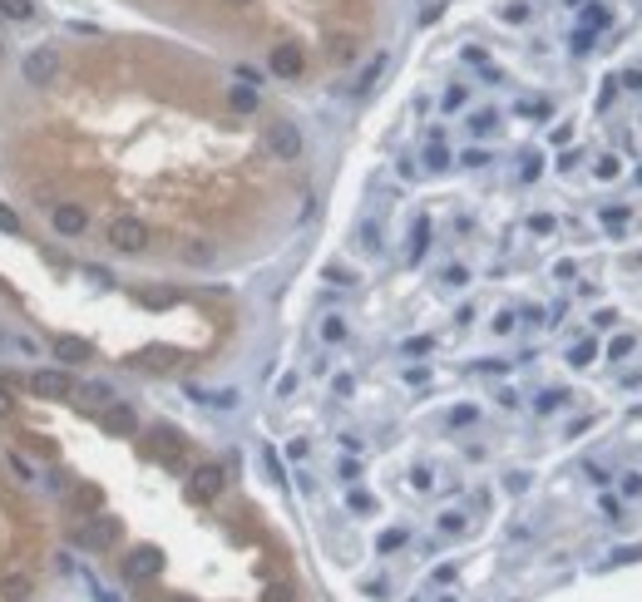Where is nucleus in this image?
Segmentation results:
<instances>
[{"label":"nucleus","instance_id":"f257e3e1","mask_svg":"<svg viewBox=\"0 0 642 602\" xmlns=\"http://www.w3.org/2000/svg\"><path fill=\"white\" fill-rule=\"evenodd\" d=\"M104 242H109L114 252H124V257H139L144 247H149V227L139 223V218H114L109 227H104Z\"/></svg>","mask_w":642,"mask_h":602},{"label":"nucleus","instance_id":"f03ea898","mask_svg":"<svg viewBox=\"0 0 642 602\" xmlns=\"http://www.w3.org/2000/svg\"><path fill=\"white\" fill-rule=\"evenodd\" d=\"M267 158H277V163H297L302 158V129L292 119L267 124Z\"/></svg>","mask_w":642,"mask_h":602},{"label":"nucleus","instance_id":"7ed1b4c3","mask_svg":"<svg viewBox=\"0 0 642 602\" xmlns=\"http://www.w3.org/2000/svg\"><path fill=\"white\" fill-rule=\"evenodd\" d=\"M119 538H124V523L114 519V514H94V519L79 528V548H89V553H109Z\"/></svg>","mask_w":642,"mask_h":602},{"label":"nucleus","instance_id":"20e7f679","mask_svg":"<svg viewBox=\"0 0 642 602\" xmlns=\"http://www.w3.org/2000/svg\"><path fill=\"white\" fill-rule=\"evenodd\" d=\"M119 573H124V583H149V578L163 573V553L154 543H139L134 553H124Z\"/></svg>","mask_w":642,"mask_h":602},{"label":"nucleus","instance_id":"39448f33","mask_svg":"<svg viewBox=\"0 0 642 602\" xmlns=\"http://www.w3.org/2000/svg\"><path fill=\"white\" fill-rule=\"evenodd\" d=\"M223 489H228L223 464H198V469L188 474V499H193V504H213Z\"/></svg>","mask_w":642,"mask_h":602},{"label":"nucleus","instance_id":"423d86ee","mask_svg":"<svg viewBox=\"0 0 642 602\" xmlns=\"http://www.w3.org/2000/svg\"><path fill=\"white\" fill-rule=\"evenodd\" d=\"M70 390H75V380H70V371H60V366H45V371L30 375V395H40V400H65Z\"/></svg>","mask_w":642,"mask_h":602},{"label":"nucleus","instance_id":"0eeeda50","mask_svg":"<svg viewBox=\"0 0 642 602\" xmlns=\"http://www.w3.org/2000/svg\"><path fill=\"white\" fill-rule=\"evenodd\" d=\"M267 65H272V75H277V79H302V69H307V55H302L292 40H282V45H272Z\"/></svg>","mask_w":642,"mask_h":602},{"label":"nucleus","instance_id":"6e6552de","mask_svg":"<svg viewBox=\"0 0 642 602\" xmlns=\"http://www.w3.org/2000/svg\"><path fill=\"white\" fill-rule=\"evenodd\" d=\"M50 227H55L60 237H79V232H89V213H84L79 203H55L50 208Z\"/></svg>","mask_w":642,"mask_h":602},{"label":"nucleus","instance_id":"1a4fd4ad","mask_svg":"<svg viewBox=\"0 0 642 602\" xmlns=\"http://www.w3.org/2000/svg\"><path fill=\"white\" fill-rule=\"evenodd\" d=\"M55 75H60V55H55V50H30V55H25V79L35 84V89L55 84Z\"/></svg>","mask_w":642,"mask_h":602},{"label":"nucleus","instance_id":"9d476101","mask_svg":"<svg viewBox=\"0 0 642 602\" xmlns=\"http://www.w3.org/2000/svg\"><path fill=\"white\" fill-rule=\"evenodd\" d=\"M129 366H134V371H149V375H163V371H173V366H178V351H168V346H149V351L129 356Z\"/></svg>","mask_w":642,"mask_h":602},{"label":"nucleus","instance_id":"9b49d317","mask_svg":"<svg viewBox=\"0 0 642 602\" xmlns=\"http://www.w3.org/2000/svg\"><path fill=\"white\" fill-rule=\"evenodd\" d=\"M55 356L65 366H84V361H94V346L84 341V336H70V331H60L55 336Z\"/></svg>","mask_w":642,"mask_h":602},{"label":"nucleus","instance_id":"f8f14e48","mask_svg":"<svg viewBox=\"0 0 642 602\" xmlns=\"http://www.w3.org/2000/svg\"><path fill=\"white\" fill-rule=\"evenodd\" d=\"M99 425L109 430V435H134V430H139V415H134L129 405H119V400H114L109 410H99Z\"/></svg>","mask_w":642,"mask_h":602},{"label":"nucleus","instance_id":"ddd939ff","mask_svg":"<svg viewBox=\"0 0 642 602\" xmlns=\"http://www.w3.org/2000/svg\"><path fill=\"white\" fill-rule=\"evenodd\" d=\"M178 257H183L188 267H213V262H218V247H213L208 237H188L183 247H178Z\"/></svg>","mask_w":642,"mask_h":602},{"label":"nucleus","instance_id":"4468645a","mask_svg":"<svg viewBox=\"0 0 642 602\" xmlns=\"http://www.w3.org/2000/svg\"><path fill=\"white\" fill-rule=\"evenodd\" d=\"M0 602H30V573H5L0 578Z\"/></svg>","mask_w":642,"mask_h":602},{"label":"nucleus","instance_id":"2eb2a0df","mask_svg":"<svg viewBox=\"0 0 642 602\" xmlns=\"http://www.w3.org/2000/svg\"><path fill=\"white\" fill-rule=\"evenodd\" d=\"M154 454H159V459H178V454H183V440H178V430H168V425L154 430Z\"/></svg>","mask_w":642,"mask_h":602},{"label":"nucleus","instance_id":"dca6fc26","mask_svg":"<svg viewBox=\"0 0 642 602\" xmlns=\"http://www.w3.org/2000/svg\"><path fill=\"white\" fill-rule=\"evenodd\" d=\"M79 395L89 400L94 410H109V405H114V385H109V380H89V385H84Z\"/></svg>","mask_w":642,"mask_h":602},{"label":"nucleus","instance_id":"f3484780","mask_svg":"<svg viewBox=\"0 0 642 602\" xmlns=\"http://www.w3.org/2000/svg\"><path fill=\"white\" fill-rule=\"evenodd\" d=\"M593 361H598V346L588 341V336L568 346V366H573V371H583V366H593Z\"/></svg>","mask_w":642,"mask_h":602},{"label":"nucleus","instance_id":"a211bd4d","mask_svg":"<svg viewBox=\"0 0 642 602\" xmlns=\"http://www.w3.org/2000/svg\"><path fill=\"white\" fill-rule=\"evenodd\" d=\"M228 104H233L237 114H257V89H252V84H237V89H228Z\"/></svg>","mask_w":642,"mask_h":602},{"label":"nucleus","instance_id":"6ab92c4d","mask_svg":"<svg viewBox=\"0 0 642 602\" xmlns=\"http://www.w3.org/2000/svg\"><path fill=\"white\" fill-rule=\"evenodd\" d=\"M603 227L613 232V237H623V232L633 227V213H628V208H603Z\"/></svg>","mask_w":642,"mask_h":602},{"label":"nucleus","instance_id":"aec40b11","mask_svg":"<svg viewBox=\"0 0 642 602\" xmlns=\"http://www.w3.org/2000/svg\"><path fill=\"white\" fill-rule=\"evenodd\" d=\"M637 351V336H613V341H608V361H628V356Z\"/></svg>","mask_w":642,"mask_h":602},{"label":"nucleus","instance_id":"412c9836","mask_svg":"<svg viewBox=\"0 0 642 602\" xmlns=\"http://www.w3.org/2000/svg\"><path fill=\"white\" fill-rule=\"evenodd\" d=\"M618 173H623V163H618L613 153H598V158H593V178H603V183H613Z\"/></svg>","mask_w":642,"mask_h":602},{"label":"nucleus","instance_id":"4be33fe9","mask_svg":"<svg viewBox=\"0 0 642 602\" xmlns=\"http://www.w3.org/2000/svg\"><path fill=\"white\" fill-rule=\"evenodd\" d=\"M0 15L5 20H30L35 15V0H0Z\"/></svg>","mask_w":642,"mask_h":602},{"label":"nucleus","instance_id":"5701e85b","mask_svg":"<svg viewBox=\"0 0 642 602\" xmlns=\"http://www.w3.org/2000/svg\"><path fill=\"white\" fill-rule=\"evenodd\" d=\"M381 69H386V55H376V60H371V65H366V69H361V79H356V94H366V89H371V84H376V79H381Z\"/></svg>","mask_w":642,"mask_h":602},{"label":"nucleus","instance_id":"b1692460","mask_svg":"<svg viewBox=\"0 0 642 602\" xmlns=\"http://www.w3.org/2000/svg\"><path fill=\"white\" fill-rule=\"evenodd\" d=\"M0 232H5V237H20V232H25L20 213H15V208H5V203H0Z\"/></svg>","mask_w":642,"mask_h":602},{"label":"nucleus","instance_id":"393cba45","mask_svg":"<svg viewBox=\"0 0 642 602\" xmlns=\"http://www.w3.org/2000/svg\"><path fill=\"white\" fill-rule=\"evenodd\" d=\"M321 341H346V321H341V316H326V321H321Z\"/></svg>","mask_w":642,"mask_h":602},{"label":"nucleus","instance_id":"a878e982","mask_svg":"<svg viewBox=\"0 0 642 602\" xmlns=\"http://www.w3.org/2000/svg\"><path fill=\"white\" fill-rule=\"evenodd\" d=\"M405 528H386V533H381V543H376V548H381V553H395V548H405Z\"/></svg>","mask_w":642,"mask_h":602},{"label":"nucleus","instance_id":"bb28decb","mask_svg":"<svg viewBox=\"0 0 642 602\" xmlns=\"http://www.w3.org/2000/svg\"><path fill=\"white\" fill-rule=\"evenodd\" d=\"M425 168H430V173H445V168H450V153L440 149V144H430V149H425Z\"/></svg>","mask_w":642,"mask_h":602},{"label":"nucleus","instance_id":"cd10ccee","mask_svg":"<svg viewBox=\"0 0 642 602\" xmlns=\"http://www.w3.org/2000/svg\"><path fill=\"white\" fill-rule=\"evenodd\" d=\"M504 20H509V25H524V20H529V0H509V5L499 10Z\"/></svg>","mask_w":642,"mask_h":602},{"label":"nucleus","instance_id":"c85d7f7f","mask_svg":"<svg viewBox=\"0 0 642 602\" xmlns=\"http://www.w3.org/2000/svg\"><path fill=\"white\" fill-rule=\"evenodd\" d=\"M139 301H144V306H154V311H163V306H173V292L154 287V292H139Z\"/></svg>","mask_w":642,"mask_h":602},{"label":"nucleus","instance_id":"c756f323","mask_svg":"<svg viewBox=\"0 0 642 602\" xmlns=\"http://www.w3.org/2000/svg\"><path fill=\"white\" fill-rule=\"evenodd\" d=\"M326 282H336V287H356V272L341 267V262H331V267H326Z\"/></svg>","mask_w":642,"mask_h":602},{"label":"nucleus","instance_id":"7c9ffc66","mask_svg":"<svg viewBox=\"0 0 642 602\" xmlns=\"http://www.w3.org/2000/svg\"><path fill=\"white\" fill-rule=\"evenodd\" d=\"M559 405H563V390H544V395L534 400V410H539V415H554Z\"/></svg>","mask_w":642,"mask_h":602},{"label":"nucleus","instance_id":"2f4dec72","mask_svg":"<svg viewBox=\"0 0 642 602\" xmlns=\"http://www.w3.org/2000/svg\"><path fill=\"white\" fill-rule=\"evenodd\" d=\"M475 420H479V410H475V405H455V410H450V425H455V430L475 425Z\"/></svg>","mask_w":642,"mask_h":602},{"label":"nucleus","instance_id":"473e14b6","mask_svg":"<svg viewBox=\"0 0 642 602\" xmlns=\"http://www.w3.org/2000/svg\"><path fill=\"white\" fill-rule=\"evenodd\" d=\"M425 242H430V223L420 218L415 223V242H410V262H420V252H425Z\"/></svg>","mask_w":642,"mask_h":602},{"label":"nucleus","instance_id":"72a5a7b5","mask_svg":"<svg viewBox=\"0 0 642 602\" xmlns=\"http://www.w3.org/2000/svg\"><path fill=\"white\" fill-rule=\"evenodd\" d=\"M554 227H559V223H554L549 213H534V218H529V232H534V237H554Z\"/></svg>","mask_w":642,"mask_h":602},{"label":"nucleus","instance_id":"f704fd0d","mask_svg":"<svg viewBox=\"0 0 642 602\" xmlns=\"http://www.w3.org/2000/svg\"><path fill=\"white\" fill-rule=\"evenodd\" d=\"M494 124H499V114H494V109H479L475 119H470V129H475V134H494Z\"/></svg>","mask_w":642,"mask_h":602},{"label":"nucleus","instance_id":"c9c22d12","mask_svg":"<svg viewBox=\"0 0 642 602\" xmlns=\"http://www.w3.org/2000/svg\"><path fill=\"white\" fill-rule=\"evenodd\" d=\"M440 104H445V114L465 109V84H450V89H445V99H440Z\"/></svg>","mask_w":642,"mask_h":602},{"label":"nucleus","instance_id":"e433bc0d","mask_svg":"<svg viewBox=\"0 0 642 602\" xmlns=\"http://www.w3.org/2000/svg\"><path fill=\"white\" fill-rule=\"evenodd\" d=\"M262 602H297V593H292V583H272L267 593H262Z\"/></svg>","mask_w":642,"mask_h":602},{"label":"nucleus","instance_id":"4c0bfd02","mask_svg":"<svg viewBox=\"0 0 642 602\" xmlns=\"http://www.w3.org/2000/svg\"><path fill=\"white\" fill-rule=\"evenodd\" d=\"M356 55V35H336V45H331V60H351Z\"/></svg>","mask_w":642,"mask_h":602},{"label":"nucleus","instance_id":"58836bf2","mask_svg":"<svg viewBox=\"0 0 642 602\" xmlns=\"http://www.w3.org/2000/svg\"><path fill=\"white\" fill-rule=\"evenodd\" d=\"M346 504H351L356 514H371V509H376V499H371V494H361V489H351V494H346Z\"/></svg>","mask_w":642,"mask_h":602},{"label":"nucleus","instance_id":"ea45409f","mask_svg":"<svg viewBox=\"0 0 642 602\" xmlns=\"http://www.w3.org/2000/svg\"><path fill=\"white\" fill-rule=\"evenodd\" d=\"M440 282H445V287H465V282H470V267H445V272H440Z\"/></svg>","mask_w":642,"mask_h":602},{"label":"nucleus","instance_id":"a19ab883","mask_svg":"<svg viewBox=\"0 0 642 602\" xmlns=\"http://www.w3.org/2000/svg\"><path fill=\"white\" fill-rule=\"evenodd\" d=\"M262 469H267V479L282 484V459H277V449H262Z\"/></svg>","mask_w":642,"mask_h":602},{"label":"nucleus","instance_id":"79ce46f5","mask_svg":"<svg viewBox=\"0 0 642 602\" xmlns=\"http://www.w3.org/2000/svg\"><path fill=\"white\" fill-rule=\"evenodd\" d=\"M583 20H588V30H603V25H608V10H603V5H598V0H593V5L583 10Z\"/></svg>","mask_w":642,"mask_h":602},{"label":"nucleus","instance_id":"37998d69","mask_svg":"<svg viewBox=\"0 0 642 602\" xmlns=\"http://www.w3.org/2000/svg\"><path fill=\"white\" fill-rule=\"evenodd\" d=\"M519 114H539V119H549L554 104H549V99H524V104H519Z\"/></svg>","mask_w":642,"mask_h":602},{"label":"nucleus","instance_id":"c03bdc74","mask_svg":"<svg viewBox=\"0 0 642 602\" xmlns=\"http://www.w3.org/2000/svg\"><path fill=\"white\" fill-rule=\"evenodd\" d=\"M440 528H445V533H465V514H440Z\"/></svg>","mask_w":642,"mask_h":602},{"label":"nucleus","instance_id":"a18cd8bd","mask_svg":"<svg viewBox=\"0 0 642 602\" xmlns=\"http://www.w3.org/2000/svg\"><path fill=\"white\" fill-rule=\"evenodd\" d=\"M10 469H15V479H35V469H30L25 454H10Z\"/></svg>","mask_w":642,"mask_h":602},{"label":"nucleus","instance_id":"49530a36","mask_svg":"<svg viewBox=\"0 0 642 602\" xmlns=\"http://www.w3.org/2000/svg\"><path fill=\"white\" fill-rule=\"evenodd\" d=\"M460 163H465V168H484V163H489V153H484V149H465V153H460Z\"/></svg>","mask_w":642,"mask_h":602},{"label":"nucleus","instance_id":"de8ad7c7","mask_svg":"<svg viewBox=\"0 0 642 602\" xmlns=\"http://www.w3.org/2000/svg\"><path fill=\"white\" fill-rule=\"evenodd\" d=\"M588 50H593V30H578V35H573V55H588Z\"/></svg>","mask_w":642,"mask_h":602},{"label":"nucleus","instance_id":"09e8293b","mask_svg":"<svg viewBox=\"0 0 642 602\" xmlns=\"http://www.w3.org/2000/svg\"><path fill=\"white\" fill-rule=\"evenodd\" d=\"M430 346H435V341H430V336H415V341H405V356H425Z\"/></svg>","mask_w":642,"mask_h":602},{"label":"nucleus","instance_id":"8fccbe9b","mask_svg":"<svg viewBox=\"0 0 642 602\" xmlns=\"http://www.w3.org/2000/svg\"><path fill=\"white\" fill-rule=\"evenodd\" d=\"M623 494H628V499H637V494H642V474H623Z\"/></svg>","mask_w":642,"mask_h":602},{"label":"nucleus","instance_id":"3c124183","mask_svg":"<svg viewBox=\"0 0 642 602\" xmlns=\"http://www.w3.org/2000/svg\"><path fill=\"white\" fill-rule=\"evenodd\" d=\"M494 331L509 336V331H514V311H499V316H494Z\"/></svg>","mask_w":642,"mask_h":602},{"label":"nucleus","instance_id":"603ef678","mask_svg":"<svg viewBox=\"0 0 642 602\" xmlns=\"http://www.w3.org/2000/svg\"><path fill=\"white\" fill-rule=\"evenodd\" d=\"M341 479L356 484V479H361V464H356V459H341Z\"/></svg>","mask_w":642,"mask_h":602},{"label":"nucleus","instance_id":"864d4df0","mask_svg":"<svg viewBox=\"0 0 642 602\" xmlns=\"http://www.w3.org/2000/svg\"><path fill=\"white\" fill-rule=\"evenodd\" d=\"M331 390H336V395H351L356 380H351V375H336V380H331Z\"/></svg>","mask_w":642,"mask_h":602},{"label":"nucleus","instance_id":"5fc2aeb1","mask_svg":"<svg viewBox=\"0 0 642 602\" xmlns=\"http://www.w3.org/2000/svg\"><path fill=\"white\" fill-rule=\"evenodd\" d=\"M15 351H20V356H40V346L30 341V336H15Z\"/></svg>","mask_w":642,"mask_h":602},{"label":"nucleus","instance_id":"6e6d98bb","mask_svg":"<svg viewBox=\"0 0 642 602\" xmlns=\"http://www.w3.org/2000/svg\"><path fill=\"white\" fill-rule=\"evenodd\" d=\"M578 158H583V153H559V173H573Z\"/></svg>","mask_w":642,"mask_h":602},{"label":"nucleus","instance_id":"4d7b16f0","mask_svg":"<svg viewBox=\"0 0 642 602\" xmlns=\"http://www.w3.org/2000/svg\"><path fill=\"white\" fill-rule=\"evenodd\" d=\"M504 484H509L514 494H524V489H529V474H509V479H504Z\"/></svg>","mask_w":642,"mask_h":602},{"label":"nucleus","instance_id":"13d9d810","mask_svg":"<svg viewBox=\"0 0 642 602\" xmlns=\"http://www.w3.org/2000/svg\"><path fill=\"white\" fill-rule=\"evenodd\" d=\"M410 484H415V489H430L435 479H430V469H415V474H410Z\"/></svg>","mask_w":642,"mask_h":602},{"label":"nucleus","instance_id":"bf43d9fd","mask_svg":"<svg viewBox=\"0 0 642 602\" xmlns=\"http://www.w3.org/2000/svg\"><path fill=\"white\" fill-rule=\"evenodd\" d=\"M613 321H618V311H608V306H603V311L593 316V326H603V331H608V326H613Z\"/></svg>","mask_w":642,"mask_h":602},{"label":"nucleus","instance_id":"052dcab7","mask_svg":"<svg viewBox=\"0 0 642 602\" xmlns=\"http://www.w3.org/2000/svg\"><path fill=\"white\" fill-rule=\"evenodd\" d=\"M623 84H628V89H642V75H637V69H628V75H623Z\"/></svg>","mask_w":642,"mask_h":602},{"label":"nucleus","instance_id":"680f3d73","mask_svg":"<svg viewBox=\"0 0 642 602\" xmlns=\"http://www.w3.org/2000/svg\"><path fill=\"white\" fill-rule=\"evenodd\" d=\"M223 5H233V10H242V5H252V0H223Z\"/></svg>","mask_w":642,"mask_h":602},{"label":"nucleus","instance_id":"e2e57ef3","mask_svg":"<svg viewBox=\"0 0 642 602\" xmlns=\"http://www.w3.org/2000/svg\"><path fill=\"white\" fill-rule=\"evenodd\" d=\"M637 183H642V168H637Z\"/></svg>","mask_w":642,"mask_h":602},{"label":"nucleus","instance_id":"0e129e2a","mask_svg":"<svg viewBox=\"0 0 642 602\" xmlns=\"http://www.w3.org/2000/svg\"><path fill=\"white\" fill-rule=\"evenodd\" d=\"M173 602H188V597H173Z\"/></svg>","mask_w":642,"mask_h":602},{"label":"nucleus","instance_id":"69168bd1","mask_svg":"<svg viewBox=\"0 0 642 602\" xmlns=\"http://www.w3.org/2000/svg\"><path fill=\"white\" fill-rule=\"evenodd\" d=\"M445 602H455V597H445Z\"/></svg>","mask_w":642,"mask_h":602}]
</instances>
